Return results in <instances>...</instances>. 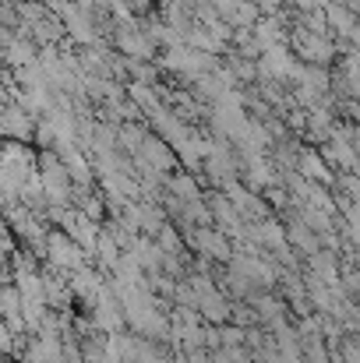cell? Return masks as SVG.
<instances>
[{
	"label": "cell",
	"mask_w": 360,
	"mask_h": 363,
	"mask_svg": "<svg viewBox=\"0 0 360 363\" xmlns=\"http://www.w3.org/2000/svg\"><path fill=\"white\" fill-rule=\"evenodd\" d=\"M39 180H43V191H46L50 205L71 208V201H75L78 187H75L71 169L64 166V159H60L53 148H43V152H39Z\"/></svg>",
	"instance_id": "1"
},
{
	"label": "cell",
	"mask_w": 360,
	"mask_h": 363,
	"mask_svg": "<svg viewBox=\"0 0 360 363\" xmlns=\"http://www.w3.org/2000/svg\"><path fill=\"white\" fill-rule=\"evenodd\" d=\"M290 46L297 53L300 64H311V67H329L336 57H339V46L332 43V35H315L300 25H293L290 32Z\"/></svg>",
	"instance_id": "2"
},
{
	"label": "cell",
	"mask_w": 360,
	"mask_h": 363,
	"mask_svg": "<svg viewBox=\"0 0 360 363\" xmlns=\"http://www.w3.org/2000/svg\"><path fill=\"white\" fill-rule=\"evenodd\" d=\"M85 257H89V254L71 240L64 230H50V237H46V261H50V268H57V272H64V275H75L78 268L89 264Z\"/></svg>",
	"instance_id": "3"
},
{
	"label": "cell",
	"mask_w": 360,
	"mask_h": 363,
	"mask_svg": "<svg viewBox=\"0 0 360 363\" xmlns=\"http://www.w3.org/2000/svg\"><path fill=\"white\" fill-rule=\"evenodd\" d=\"M60 230L78 243L89 257H96V247H99V237H103V223L89 219L82 208H67L64 219H60Z\"/></svg>",
	"instance_id": "4"
},
{
	"label": "cell",
	"mask_w": 360,
	"mask_h": 363,
	"mask_svg": "<svg viewBox=\"0 0 360 363\" xmlns=\"http://www.w3.org/2000/svg\"><path fill=\"white\" fill-rule=\"evenodd\" d=\"M297 71H300V60H297V53H293L290 46H272V50H265L261 60H258V74L268 78V82L290 85Z\"/></svg>",
	"instance_id": "5"
},
{
	"label": "cell",
	"mask_w": 360,
	"mask_h": 363,
	"mask_svg": "<svg viewBox=\"0 0 360 363\" xmlns=\"http://www.w3.org/2000/svg\"><path fill=\"white\" fill-rule=\"evenodd\" d=\"M187 247H195V250H198V257H209V261H234L230 237H227V233H219L216 226L191 230V233H187Z\"/></svg>",
	"instance_id": "6"
},
{
	"label": "cell",
	"mask_w": 360,
	"mask_h": 363,
	"mask_svg": "<svg viewBox=\"0 0 360 363\" xmlns=\"http://www.w3.org/2000/svg\"><path fill=\"white\" fill-rule=\"evenodd\" d=\"M0 127H4L7 141H21V145H28V141L36 138V130H39L36 117H32L25 106H18V103H7V106H4Z\"/></svg>",
	"instance_id": "7"
},
{
	"label": "cell",
	"mask_w": 360,
	"mask_h": 363,
	"mask_svg": "<svg viewBox=\"0 0 360 363\" xmlns=\"http://www.w3.org/2000/svg\"><path fill=\"white\" fill-rule=\"evenodd\" d=\"M92 325H96V332H103V335H120V332H124L127 314H124V307H120V300L114 293H103V296L96 300V307H92Z\"/></svg>",
	"instance_id": "8"
},
{
	"label": "cell",
	"mask_w": 360,
	"mask_h": 363,
	"mask_svg": "<svg viewBox=\"0 0 360 363\" xmlns=\"http://www.w3.org/2000/svg\"><path fill=\"white\" fill-rule=\"evenodd\" d=\"M297 173H300V177H307L311 184H322V187H332V184L339 180V177H336V169L325 162V155H322V152H315V148H300Z\"/></svg>",
	"instance_id": "9"
},
{
	"label": "cell",
	"mask_w": 360,
	"mask_h": 363,
	"mask_svg": "<svg viewBox=\"0 0 360 363\" xmlns=\"http://www.w3.org/2000/svg\"><path fill=\"white\" fill-rule=\"evenodd\" d=\"M134 159H141L148 169H156V173H170L173 169V162H177V155L170 152V141H163L159 134H148L145 138V145H141V155H134Z\"/></svg>",
	"instance_id": "10"
},
{
	"label": "cell",
	"mask_w": 360,
	"mask_h": 363,
	"mask_svg": "<svg viewBox=\"0 0 360 363\" xmlns=\"http://www.w3.org/2000/svg\"><path fill=\"white\" fill-rule=\"evenodd\" d=\"M71 279V293L78 296V300H85L89 307H96V300L110 289V286H103V275L92 268V264H85V268H78L75 275H67Z\"/></svg>",
	"instance_id": "11"
},
{
	"label": "cell",
	"mask_w": 360,
	"mask_h": 363,
	"mask_svg": "<svg viewBox=\"0 0 360 363\" xmlns=\"http://www.w3.org/2000/svg\"><path fill=\"white\" fill-rule=\"evenodd\" d=\"M286 237H290V247H293L297 254H304V257H311V254L322 250V237H318L300 216H293V219L286 223Z\"/></svg>",
	"instance_id": "12"
},
{
	"label": "cell",
	"mask_w": 360,
	"mask_h": 363,
	"mask_svg": "<svg viewBox=\"0 0 360 363\" xmlns=\"http://www.w3.org/2000/svg\"><path fill=\"white\" fill-rule=\"evenodd\" d=\"M251 32H254V39L261 43V50H272V46H286V39H290L283 14H261V21H258V25H254Z\"/></svg>",
	"instance_id": "13"
},
{
	"label": "cell",
	"mask_w": 360,
	"mask_h": 363,
	"mask_svg": "<svg viewBox=\"0 0 360 363\" xmlns=\"http://www.w3.org/2000/svg\"><path fill=\"white\" fill-rule=\"evenodd\" d=\"M307 275H315V279H322V282H329V286H339V279H343V268H339V257H336V250H318V254H311L307 257Z\"/></svg>",
	"instance_id": "14"
},
{
	"label": "cell",
	"mask_w": 360,
	"mask_h": 363,
	"mask_svg": "<svg viewBox=\"0 0 360 363\" xmlns=\"http://www.w3.org/2000/svg\"><path fill=\"white\" fill-rule=\"evenodd\" d=\"M198 314H202V321H209L212 328H223V325H230V318H234V307H230V300L216 289V293H209V296H202V303H198Z\"/></svg>",
	"instance_id": "15"
},
{
	"label": "cell",
	"mask_w": 360,
	"mask_h": 363,
	"mask_svg": "<svg viewBox=\"0 0 360 363\" xmlns=\"http://www.w3.org/2000/svg\"><path fill=\"white\" fill-rule=\"evenodd\" d=\"M325 18H329V28H332V35H339V39H350L354 35V28H357V14L350 11V7H343L339 0H329V7H325Z\"/></svg>",
	"instance_id": "16"
},
{
	"label": "cell",
	"mask_w": 360,
	"mask_h": 363,
	"mask_svg": "<svg viewBox=\"0 0 360 363\" xmlns=\"http://www.w3.org/2000/svg\"><path fill=\"white\" fill-rule=\"evenodd\" d=\"M124 254H127V250H124V247L117 243V237H114V233H110V230L103 226V237H99V247H96V261H99V264H103V268H107V272L114 275Z\"/></svg>",
	"instance_id": "17"
},
{
	"label": "cell",
	"mask_w": 360,
	"mask_h": 363,
	"mask_svg": "<svg viewBox=\"0 0 360 363\" xmlns=\"http://www.w3.org/2000/svg\"><path fill=\"white\" fill-rule=\"evenodd\" d=\"M166 194H170V198H180V201H202L198 180H195L191 173H173V177H166Z\"/></svg>",
	"instance_id": "18"
},
{
	"label": "cell",
	"mask_w": 360,
	"mask_h": 363,
	"mask_svg": "<svg viewBox=\"0 0 360 363\" xmlns=\"http://www.w3.org/2000/svg\"><path fill=\"white\" fill-rule=\"evenodd\" d=\"M64 35H67V28H64V21H60V18H53V14H50L46 21L32 25V43H39L43 50H46V46H57Z\"/></svg>",
	"instance_id": "19"
},
{
	"label": "cell",
	"mask_w": 360,
	"mask_h": 363,
	"mask_svg": "<svg viewBox=\"0 0 360 363\" xmlns=\"http://www.w3.org/2000/svg\"><path fill=\"white\" fill-rule=\"evenodd\" d=\"M124 74H127L131 82H138V85H152V89H156L159 67L148 64V60H131V57H124Z\"/></svg>",
	"instance_id": "20"
},
{
	"label": "cell",
	"mask_w": 360,
	"mask_h": 363,
	"mask_svg": "<svg viewBox=\"0 0 360 363\" xmlns=\"http://www.w3.org/2000/svg\"><path fill=\"white\" fill-rule=\"evenodd\" d=\"M297 7V14H311V11H325L329 0H290Z\"/></svg>",
	"instance_id": "21"
},
{
	"label": "cell",
	"mask_w": 360,
	"mask_h": 363,
	"mask_svg": "<svg viewBox=\"0 0 360 363\" xmlns=\"http://www.w3.org/2000/svg\"><path fill=\"white\" fill-rule=\"evenodd\" d=\"M354 148H357V155H360V123L354 127Z\"/></svg>",
	"instance_id": "22"
},
{
	"label": "cell",
	"mask_w": 360,
	"mask_h": 363,
	"mask_svg": "<svg viewBox=\"0 0 360 363\" xmlns=\"http://www.w3.org/2000/svg\"><path fill=\"white\" fill-rule=\"evenodd\" d=\"M357 268H360V247H357Z\"/></svg>",
	"instance_id": "23"
}]
</instances>
